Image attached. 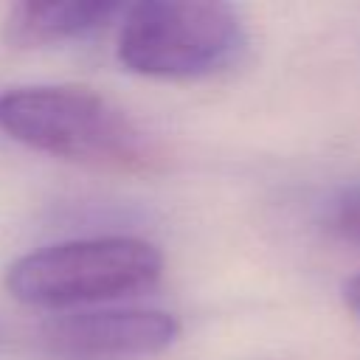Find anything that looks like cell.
<instances>
[{
	"label": "cell",
	"instance_id": "obj_1",
	"mask_svg": "<svg viewBox=\"0 0 360 360\" xmlns=\"http://www.w3.org/2000/svg\"><path fill=\"white\" fill-rule=\"evenodd\" d=\"M0 129L37 152L76 163L143 169L152 160L135 121L90 87H8L0 93Z\"/></svg>",
	"mask_w": 360,
	"mask_h": 360
},
{
	"label": "cell",
	"instance_id": "obj_2",
	"mask_svg": "<svg viewBox=\"0 0 360 360\" xmlns=\"http://www.w3.org/2000/svg\"><path fill=\"white\" fill-rule=\"evenodd\" d=\"M160 250L138 236H93L48 245L20 256L6 270L8 292L31 307L68 309L115 301L155 287Z\"/></svg>",
	"mask_w": 360,
	"mask_h": 360
},
{
	"label": "cell",
	"instance_id": "obj_3",
	"mask_svg": "<svg viewBox=\"0 0 360 360\" xmlns=\"http://www.w3.org/2000/svg\"><path fill=\"white\" fill-rule=\"evenodd\" d=\"M245 45L233 6L208 0H146L124 8L118 59L155 79H197L225 68Z\"/></svg>",
	"mask_w": 360,
	"mask_h": 360
},
{
	"label": "cell",
	"instance_id": "obj_4",
	"mask_svg": "<svg viewBox=\"0 0 360 360\" xmlns=\"http://www.w3.org/2000/svg\"><path fill=\"white\" fill-rule=\"evenodd\" d=\"M180 335L163 309H87L42 323L39 349L51 360H149Z\"/></svg>",
	"mask_w": 360,
	"mask_h": 360
},
{
	"label": "cell",
	"instance_id": "obj_5",
	"mask_svg": "<svg viewBox=\"0 0 360 360\" xmlns=\"http://www.w3.org/2000/svg\"><path fill=\"white\" fill-rule=\"evenodd\" d=\"M124 6L112 0H51L17 3L8 8L3 37L17 48H42L68 39H82L104 28Z\"/></svg>",
	"mask_w": 360,
	"mask_h": 360
},
{
	"label": "cell",
	"instance_id": "obj_6",
	"mask_svg": "<svg viewBox=\"0 0 360 360\" xmlns=\"http://www.w3.org/2000/svg\"><path fill=\"white\" fill-rule=\"evenodd\" d=\"M323 222L338 239L360 245V183L340 188L326 202Z\"/></svg>",
	"mask_w": 360,
	"mask_h": 360
},
{
	"label": "cell",
	"instance_id": "obj_7",
	"mask_svg": "<svg viewBox=\"0 0 360 360\" xmlns=\"http://www.w3.org/2000/svg\"><path fill=\"white\" fill-rule=\"evenodd\" d=\"M343 298H346V307L360 318V273L343 284Z\"/></svg>",
	"mask_w": 360,
	"mask_h": 360
},
{
	"label": "cell",
	"instance_id": "obj_8",
	"mask_svg": "<svg viewBox=\"0 0 360 360\" xmlns=\"http://www.w3.org/2000/svg\"><path fill=\"white\" fill-rule=\"evenodd\" d=\"M0 343H3V329H0Z\"/></svg>",
	"mask_w": 360,
	"mask_h": 360
}]
</instances>
